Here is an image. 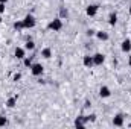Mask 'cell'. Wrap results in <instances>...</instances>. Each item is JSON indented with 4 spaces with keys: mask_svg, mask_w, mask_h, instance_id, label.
Listing matches in <instances>:
<instances>
[{
    "mask_svg": "<svg viewBox=\"0 0 131 129\" xmlns=\"http://www.w3.org/2000/svg\"><path fill=\"white\" fill-rule=\"evenodd\" d=\"M47 29L49 31H53V32H58V31H61L63 29V18H53L50 23H49V26H47Z\"/></svg>",
    "mask_w": 131,
    "mask_h": 129,
    "instance_id": "cell-1",
    "label": "cell"
},
{
    "mask_svg": "<svg viewBox=\"0 0 131 129\" xmlns=\"http://www.w3.org/2000/svg\"><path fill=\"white\" fill-rule=\"evenodd\" d=\"M23 24H25V29H32L37 24V20H35V17H34L32 14H28L23 18Z\"/></svg>",
    "mask_w": 131,
    "mask_h": 129,
    "instance_id": "cell-2",
    "label": "cell"
},
{
    "mask_svg": "<svg viewBox=\"0 0 131 129\" xmlns=\"http://www.w3.org/2000/svg\"><path fill=\"white\" fill-rule=\"evenodd\" d=\"M43 71H44V67L40 64V62H34L31 65V73H32L34 76H41Z\"/></svg>",
    "mask_w": 131,
    "mask_h": 129,
    "instance_id": "cell-3",
    "label": "cell"
},
{
    "mask_svg": "<svg viewBox=\"0 0 131 129\" xmlns=\"http://www.w3.org/2000/svg\"><path fill=\"white\" fill-rule=\"evenodd\" d=\"M98 11H99L98 5H89V6L85 8V14H87L89 17H95V15L98 14Z\"/></svg>",
    "mask_w": 131,
    "mask_h": 129,
    "instance_id": "cell-4",
    "label": "cell"
},
{
    "mask_svg": "<svg viewBox=\"0 0 131 129\" xmlns=\"http://www.w3.org/2000/svg\"><path fill=\"white\" fill-rule=\"evenodd\" d=\"M124 122H125V117H124L122 114H116V115L113 117V126L121 128V126H124Z\"/></svg>",
    "mask_w": 131,
    "mask_h": 129,
    "instance_id": "cell-5",
    "label": "cell"
},
{
    "mask_svg": "<svg viewBox=\"0 0 131 129\" xmlns=\"http://www.w3.org/2000/svg\"><path fill=\"white\" fill-rule=\"evenodd\" d=\"M14 56H15L17 59H25V56H26V49H25V47H15Z\"/></svg>",
    "mask_w": 131,
    "mask_h": 129,
    "instance_id": "cell-6",
    "label": "cell"
},
{
    "mask_svg": "<svg viewBox=\"0 0 131 129\" xmlns=\"http://www.w3.org/2000/svg\"><path fill=\"white\" fill-rule=\"evenodd\" d=\"M121 50L124 52V53H130L131 52V40H124L122 43H121Z\"/></svg>",
    "mask_w": 131,
    "mask_h": 129,
    "instance_id": "cell-7",
    "label": "cell"
},
{
    "mask_svg": "<svg viewBox=\"0 0 131 129\" xmlns=\"http://www.w3.org/2000/svg\"><path fill=\"white\" fill-rule=\"evenodd\" d=\"M99 96L102 97V99H107V97L111 96V90H110L107 85H102V87L99 88Z\"/></svg>",
    "mask_w": 131,
    "mask_h": 129,
    "instance_id": "cell-8",
    "label": "cell"
},
{
    "mask_svg": "<svg viewBox=\"0 0 131 129\" xmlns=\"http://www.w3.org/2000/svg\"><path fill=\"white\" fill-rule=\"evenodd\" d=\"M93 62H95V65H102L105 62V56L102 53H95L93 55Z\"/></svg>",
    "mask_w": 131,
    "mask_h": 129,
    "instance_id": "cell-9",
    "label": "cell"
},
{
    "mask_svg": "<svg viewBox=\"0 0 131 129\" xmlns=\"http://www.w3.org/2000/svg\"><path fill=\"white\" fill-rule=\"evenodd\" d=\"M82 64H84V67H87V68H92V67L95 65V62H93V56L85 55V56L82 58Z\"/></svg>",
    "mask_w": 131,
    "mask_h": 129,
    "instance_id": "cell-10",
    "label": "cell"
},
{
    "mask_svg": "<svg viewBox=\"0 0 131 129\" xmlns=\"http://www.w3.org/2000/svg\"><path fill=\"white\" fill-rule=\"evenodd\" d=\"M75 126H76L78 129H82L84 126H85V119H84V115L75 119Z\"/></svg>",
    "mask_w": 131,
    "mask_h": 129,
    "instance_id": "cell-11",
    "label": "cell"
},
{
    "mask_svg": "<svg viewBox=\"0 0 131 129\" xmlns=\"http://www.w3.org/2000/svg\"><path fill=\"white\" fill-rule=\"evenodd\" d=\"M116 23H117V14L116 12H110V15H108V24L114 26Z\"/></svg>",
    "mask_w": 131,
    "mask_h": 129,
    "instance_id": "cell-12",
    "label": "cell"
},
{
    "mask_svg": "<svg viewBox=\"0 0 131 129\" xmlns=\"http://www.w3.org/2000/svg\"><path fill=\"white\" fill-rule=\"evenodd\" d=\"M41 56H43L44 59H49V58L52 56V49H50V47H44V49L41 50Z\"/></svg>",
    "mask_w": 131,
    "mask_h": 129,
    "instance_id": "cell-13",
    "label": "cell"
},
{
    "mask_svg": "<svg viewBox=\"0 0 131 129\" xmlns=\"http://www.w3.org/2000/svg\"><path fill=\"white\" fill-rule=\"evenodd\" d=\"M96 36H98V40H101V41H107L110 36H108V33L104 32V31H98L96 32Z\"/></svg>",
    "mask_w": 131,
    "mask_h": 129,
    "instance_id": "cell-14",
    "label": "cell"
},
{
    "mask_svg": "<svg viewBox=\"0 0 131 129\" xmlns=\"http://www.w3.org/2000/svg\"><path fill=\"white\" fill-rule=\"evenodd\" d=\"M17 105V97H9L8 100H6V106L8 108H14Z\"/></svg>",
    "mask_w": 131,
    "mask_h": 129,
    "instance_id": "cell-15",
    "label": "cell"
},
{
    "mask_svg": "<svg viewBox=\"0 0 131 129\" xmlns=\"http://www.w3.org/2000/svg\"><path fill=\"white\" fill-rule=\"evenodd\" d=\"M25 49H26V50H34V49H35V43H34L31 38L26 41V44H25Z\"/></svg>",
    "mask_w": 131,
    "mask_h": 129,
    "instance_id": "cell-16",
    "label": "cell"
},
{
    "mask_svg": "<svg viewBox=\"0 0 131 129\" xmlns=\"http://www.w3.org/2000/svg\"><path fill=\"white\" fill-rule=\"evenodd\" d=\"M23 64H25V67H29V68H31V65L34 64V62H32V56H25Z\"/></svg>",
    "mask_w": 131,
    "mask_h": 129,
    "instance_id": "cell-17",
    "label": "cell"
},
{
    "mask_svg": "<svg viewBox=\"0 0 131 129\" xmlns=\"http://www.w3.org/2000/svg\"><path fill=\"white\" fill-rule=\"evenodd\" d=\"M14 29H17V31H21V29H25L23 20H20V21H15V23H14Z\"/></svg>",
    "mask_w": 131,
    "mask_h": 129,
    "instance_id": "cell-18",
    "label": "cell"
},
{
    "mask_svg": "<svg viewBox=\"0 0 131 129\" xmlns=\"http://www.w3.org/2000/svg\"><path fill=\"white\" fill-rule=\"evenodd\" d=\"M84 119H85V123L87 122H96V114H89V115H84Z\"/></svg>",
    "mask_w": 131,
    "mask_h": 129,
    "instance_id": "cell-19",
    "label": "cell"
},
{
    "mask_svg": "<svg viewBox=\"0 0 131 129\" xmlns=\"http://www.w3.org/2000/svg\"><path fill=\"white\" fill-rule=\"evenodd\" d=\"M8 125V119L5 117V115H0V128H3V126H6Z\"/></svg>",
    "mask_w": 131,
    "mask_h": 129,
    "instance_id": "cell-20",
    "label": "cell"
},
{
    "mask_svg": "<svg viewBox=\"0 0 131 129\" xmlns=\"http://www.w3.org/2000/svg\"><path fill=\"white\" fill-rule=\"evenodd\" d=\"M67 15H69L67 9H66V8H61V9H60V18H64V17H67Z\"/></svg>",
    "mask_w": 131,
    "mask_h": 129,
    "instance_id": "cell-21",
    "label": "cell"
},
{
    "mask_svg": "<svg viewBox=\"0 0 131 129\" xmlns=\"http://www.w3.org/2000/svg\"><path fill=\"white\" fill-rule=\"evenodd\" d=\"M20 79H21V74H20V73H15V74H14V78H12V81H14V82L20 81Z\"/></svg>",
    "mask_w": 131,
    "mask_h": 129,
    "instance_id": "cell-22",
    "label": "cell"
},
{
    "mask_svg": "<svg viewBox=\"0 0 131 129\" xmlns=\"http://www.w3.org/2000/svg\"><path fill=\"white\" fill-rule=\"evenodd\" d=\"M87 35H89V36H93V35H96V31H93V29H89V31H87Z\"/></svg>",
    "mask_w": 131,
    "mask_h": 129,
    "instance_id": "cell-23",
    "label": "cell"
},
{
    "mask_svg": "<svg viewBox=\"0 0 131 129\" xmlns=\"http://www.w3.org/2000/svg\"><path fill=\"white\" fill-rule=\"evenodd\" d=\"M5 5H6V3H0V14L5 12Z\"/></svg>",
    "mask_w": 131,
    "mask_h": 129,
    "instance_id": "cell-24",
    "label": "cell"
},
{
    "mask_svg": "<svg viewBox=\"0 0 131 129\" xmlns=\"http://www.w3.org/2000/svg\"><path fill=\"white\" fill-rule=\"evenodd\" d=\"M6 2H8V0H0V3H6Z\"/></svg>",
    "mask_w": 131,
    "mask_h": 129,
    "instance_id": "cell-25",
    "label": "cell"
},
{
    "mask_svg": "<svg viewBox=\"0 0 131 129\" xmlns=\"http://www.w3.org/2000/svg\"><path fill=\"white\" fill-rule=\"evenodd\" d=\"M128 12H130V15H131V6H130V9H128Z\"/></svg>",
    "mask_w": 131,
    "mask_h": 129,
    "instance_id": "cell-26",
    "label": "cell"
},
{
    "mask_svg": "<svg viewBox=\"0 0 131 129\" xmlns=\"http://www.w3.org/2000/svg\"><path fill=\"white\" fill-rule=\"evenodd\" d=\"M0 23H2V15H0Z\"/></svg>",
    "mask_w": 131,
    "mask_h": 129,
    "instance_id": "cell-27",
    "label": "cell"
},
{
    "mask_svg": "<svg viewBox=\"0 0 131 129\" xmlns=\"http://www.w3.org/2000/svg\"><path fill=\"white\" fill-rule=\"evenodd\" d=\"M130 65H131V58H130Z\"/></svg>",
    "mask_w": 131,
    "mask_h": 129,
    "instance_id": "cell-28",
    "label": "cell"
},
{
    "mask_svg": "<svg viewBox=\"0 0 131 129\" xmlns=\"http://www.w3.org/2000/svg\"><path fill=\"white\" fill-rule=\"evenodd\" d=\"M130 128H131V123H130Z\"/></svg>",
    "mask_w": 131,
    "mask_h": 129,
    "instance_id": "cell-29",
    "label": "cell"
}]
</instances>
